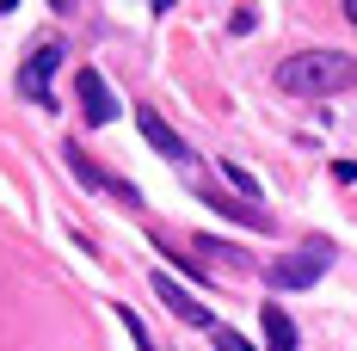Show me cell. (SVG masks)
<instances>
[{
  "instance_id": "1",
  "label": "cell",
  "mask_w": 357,
  "mask_h": 351,
  "mask_svg": "<svg viewBox=\"0 0 357 351\" xmlns=\"http://www.w3.org/2000/svg\"><path fill=\"white\" fill-rule=\"evenodd\" d=\"M278 87L284 93H302V99H326V93H351L357 87V62L345 50H302L278 62Z\"/></svg>"
},
{
  "instance_id": "2",
  "label": "cell",
  "mask_w": 357,
  "mask_h": 351,
  "mask_svg": "<svg viewBox=\"0 0 357 351\" xmlns=\"http://www.w3.org/2000/svg\"><path fill=\"white\" fill-rule=\"evenodd\" d=\"M326 265H333V246L308 241V246H296V253H284V259H271L265 265V283L271 290H308V283L326 278Z\"/></svg>"
},
{
  "instance_id": "3",
  "label": "cell",
  "mask_w": 357,
  "mask_h": 351,
  "mask_svg": "<svg viewBox=\"0 0 357 351\" xmlns=\"http://www.w3.org/2000/svg\"><path fill=\"white\" fill-rule=\"evenodd\" d=\"M56 68H62V43H37V56L25 62V74H19V93L31 99V105H56V93H50V80H56Z\"/></svg>"
},
{
  "instance_id": "4",
  "label": "cell",
  "mask_w": 357,
  "mask_h": 351,
  "mask_svg": "<svg viewBox=\"0 0 357 351\" xmlns=\"http://www.w3.org/2000/svg\"><path fill=\"white\" fill-rule=\"evenodd\" d=\"M74 93H80V117H86L93 130L117 117V99H111V87H105V74H99V68H80V74H74Z\"/></svg>"
},
{
  "instance_id": "5",
  "label": "cell",
  "mask_w": 357,
  "mask_h": 351,
  "mask_svg": "<svg viewBox=\"0 0 357 351\" xmlns=\"http://www.w3.org/2000/svg\"><path fill=\"white\" fill-rule=\"evenodd\" d=\"M62 160H68V173L80 179V185H93V191H117V197H123V204H142V197H136V185H123V179H111V173H99V167H93V154H80V148H62Z\"/></svg>"
},
{
  "instance_id": "6",
  "label": "cell",
  "mask_w": 357,
  "mask_h": 351,
  "mask_svg": "<svg viewBox=\"0 0 357 351\" xmlns=\"http://www.w3.org/2000/svg\"><path fill=\"white\" fill-rule=\"evenodd\" d=\"M154 296H160V302H167V308H173V315L185 320V327H215V320H210V308H204L197 296H185V290H178V283L167 278V271H154Z\"/></svg>"
},
{
  "instance_id": "7",
  "label": "cell",
  "mask_w": 357,
  "mask_h": 351,
  "mask_svg": "<svg viewBox=\"0 0 357 351\" xmlns=\"http://www.w3.org/2000/svg\"><path fill=\"white\" fill-rule=\"evenodd\" d=\"M136 124H142V136L154 142V148H160L167 160H191V148H185V136H178V130H173V124H167V117H160L154 105H142V111H136Z\"/></svg>"
},
{
  "instance_id": "8",
  "label": "cell",
  "mask_w": 357,
  "mask_h": 351,
  "mask_svg": "<svg viewBox=\"0 0 357 351\" xmlns=\"http://www.w3.org/2000/svg\"><path fill=\"white\" fill-rule=\"evenodd\" d=\"M259 320H265V345H271V351H296V320H289L278 302H265Z\"/></svg>"
},
{
  "instance_id": "9",
  "label": "cell",
  "mask_w": 357,
  "mask_h": 351,
  "mask_svg": "<svg viewBox=\"0 0 357 351\" xmlns=\"http://www.w3.org/2000/svg\"><path fill=\"white\" fill-rule=\"evenodd\" d=\"M204 204H215L222 216H234V222H247V228H271V216L259 210V204H241V197H222V191H204Z\"/></svg>"
},
{
  "instance_id": "10",
  "label": "cell",
  "mask_w": 357,
  "mask_h": 351,
  "mask_svg": "<svg viewBox=\"0 0 357 351\" xmlns=\"http://www.w3.org/2000/svg\"><path fill=\"white\" fill-rule=\"evenodd\" d=\"M197 253H204V259H222L228 271H247V253H241V246H222L215 234H197Z\"/></svg>"
},
{
  "instance_id": "11",
  "label": "cell",
  "mask_w": 357,
  "mask_h": 351,
  "mask_svg": "<svg viewBox=\"0 0 357 351\" xmlns=\"http://www.w3.org/2000/svg\"><path fill=\"white\" fill-rule=\"evenodd\" d=\"M215 167H222V179H228V185L241 191V204H259V179H252L247 167H241V160H215Z\"/></svg>"
},
{
  "instance_id": "12",
  "label": "cell",
  "mask_w": 357,
  "mask_h": 351,
  "mask_svg": "<svg viewBox=\"0 0 357 351\" xmlns=\"http://www.w3.org/2000/svg\"><path fill=\"white\" fill-rule=\"evenodd\" d=\"M210 339H215V351H252L247 339L234 333V327H210Z\"/></svg>"
},
{
  "instance_id": "13",
  "label": "cell",
  "mask_w": 357,
  "mask_h": 351,
  "mask_svg": "<svg viewBox=\"0 0 357 351\" xmlns=\"http://www.w3.org/2000/svg\"><path fill=\"white\" fill-rule=\"evenodd\" d=\"M117 315H123V333H130V339H136V351H154V345H148V333H142V320L130 315V308H117Z\"/></svg>"
},
{
  "instance_id": "14",
  "label": "cell",
  "mask_w": 357,
  "mask_h": 351,
  "mask_svg": "<svg viewBox=\"0 0 357 351\" xmlns=\"http://www.w3.org/2000/svg\"><path fill=\"white\" fill-rule=\"evenodd\" d=\"M228 25H234V31H252V25H259V6H234V19H228Z\"/></svg>"
},
{
  "instance_id": "15",
  "label": "cell",
  "mask_w": 357,
  "mask_h": 351,
  "mask_svg": "<svg viewBox=\"0 0 357 351\" xmlns=\"http://www.w3.org/2000/svg\"><path fill=\"white\" fill-rule=\"evenodd\" d=\"M345 19H351V25H357V0H345Z\"/></svg>"
},
{
  "instance_id": "16",
  "label": "cell",
  "mask_w": 357,
  "mask_h": 351,
  "mask_svg": "<svg viewBox=\"0 0 357 351\" xmlns=\"http://www.w3.org/2000/svg\"><path fill=\"white\" fill-rule=\"evenodd\" d=\"M6 13H19V6H13V0H0V19H6Z\"/></svg>"
}]
</instances>
